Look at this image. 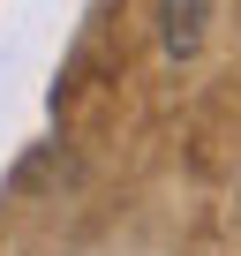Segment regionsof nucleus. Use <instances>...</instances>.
Masks as SVG:
<instances>
[{
	"instance_id": "nucleus-1",
	"label": "nucleus",
	"mask_w": 241,
	"mask_h": 256,
	"mask_svg": "<svg viewBox=\"0 0 241 256\" xmlns=\"http://www.w3.org/2000/svg\"><path fill=\"white\" fill-rule=\"evenodd\" d=\"M211 38V0H158V46L166 60H196Z\"/></svg>"
}]
</instances>
